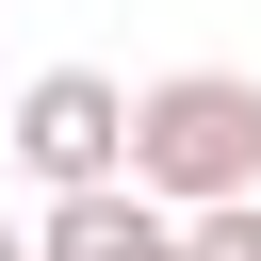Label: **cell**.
I'll list each match as a JSON object with an SVG mask.
<instances>
[{
  "mask_svg": "<svg viewBox=\"0 0 261 261\" xmlns=\"http://www.w3.org/2000/svg\"><path fill=\"white\" fill-rule=\"evenodd\" d=\"M130 179H147L163 212L245 196V179H261V82H245V65H163V82H130Z\"/></svg>",
  "mask_w": 261,
  "mask_h": 261,
  "instance_id": "6da1fadb",
  "label": "cell"
},
{
  "mask_svg": "<svg viewBox=\"0 0 261 261\" xmlns=\"http://www.w3.org/2000/svg\"><path fill=\"white\" fill-rule=\"evenodd\" d=\"M0 147H16L49 196H82V179H130V82H98V65H33Z\"/></svg>",
  "mask_w": 261,
  "mask_h": 261,
  "instance_id": "7a4b0ae2",
  "label": "cell"
},
{
  "mask_svg": "<svg viewBox=\"0 0 261 261\" xmlns=\"http://www.w3.org/2000/svg\"><path fill=\"white\" fill-rule=\"evenodd\" d=\"M33 261H196V245H179V212L147 179H82V196L33 212Z\"/></svg>",
  "mask_w": 261,
  "mask_h": 261,
  "instance_id": "3957f363",
  "label": "cell"
},
{
  "mask_svg": "<svg viewBox=\"0 0 261 261\" xmlns=\"http://www.w3.org/2000/svg\"><path fill=\"white\" fill-rule=\"evenodd\" d=\"M179 245H196V261H261V179H245V196H196Z\"/></svg>",
  "mask_w": 261,
  "mask_h": 261,
  "instance_id": "277c9868",
  "label": "cell"
},
{
  "mask_svg": "<svg viewBox=\"0 0 261 261\" xmlns=\"http://www.w3.org/2000/svg\"><path fill=\"white\" fill-rule=\"evenodd\" d=\"M0 261H33V228H0Z\"/></svg>",
  "mask_w": 261,
  "mask_h": 261,
  "instance_id": "5b68a950",
  "label": "cell"
}]
</instances>
